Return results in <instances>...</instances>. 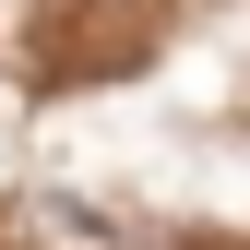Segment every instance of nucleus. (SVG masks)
Here are the masks:
<instances>
[]
</instances>
